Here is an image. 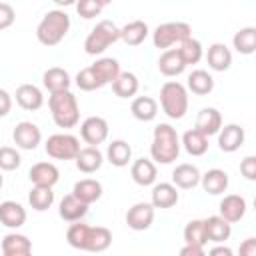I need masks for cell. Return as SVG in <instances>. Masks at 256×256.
I'll return each mask as SVG.
<instances>
[{"instance_id":"obj_30","label":"cell","mask_w":256,"mask_h":256,"mask_svg":"<svg viewBox=\"0 0 256 256\" xmlns=\"http://www.w3.org/2000/svg\"><path fill=\"white\" fill-rule=\"evenodd\" d=\"M58 214H60V218L66 220V222H80V220L88 214V206L82 204L80 200H76L72 194H68V196H64V198L60 200V204H58Z\"/></svg>"},{"instance_id":"obj_46","label":"cell","mask_w":256,"mask_h":256,"mask_svg":"<svg viewBox=\"0 0 256 256\" xmlns=\"http://www.w3.org/2000/svg\"><path fill=\"white\" fill-rule=\"evenodd\" d=\"M10 110H12V96L4 88H0V118L8 116Z\"/></svg>"},{"instance_id":"obj_40","label":"cell","mask_w":256,"mask_h":256,"mask_svg":"<svg viewBox=\"0 0 256 256\" xmlns=\"http://www.w3.org/2000/svg\"><path fill=\"white\" fill-rule=\"evenodd\" d=\"M184 244H194V246H206L208 238H206V230H204V220H190L184 226Z\"/></svg>"},{"instance_id":"obj_51","label":"cell","mask_w":256,"mask_h":256,"mask_svg":"<svg viewBox=\"0 0 256 256\" xmlns=\"http://www.w3.org/2000/svg\"><path fill=\"white\" fill-rule=\"evenodd\" d=\"M4 186V176H2V172H0V188Z\"/></svg>"},{"instance_id":"obj_9","label":"cell","mask_w":256,"mask_h":256,"mask_svg":"<svg viewBox=\"0 0 256 256\" xmlns=\"http://www.w3.org/2000/svg\"><path fill=\"white\" fill-rule=\"evenodd\" d=\"M108 122L102 116H88L82 124H80V138L88 144L98 148V144L106 142L108 138Z\"/></svg>"},{"instance_id":"obj_26","label":"cell","mask_w":256,"mask_h":256,"mask_svg":"<svg viewBox=\"0 0 256 256\" xmlns=\"http://www.w3.org/2000/svg\"><path fill=\"white\" fill-rule=\"evenodd\" d=\"M130 176L138 186H152L156 182V176H158L156 164L150 158H138L132 162Z\"/></svg>"},{"instance_id":"obj_25","label":"cell","mask_w":256,"mask_h":256,"mask_svg":"<svg viewBox=\"0 0 256 256\" xmlns=\"http://www.w3.org/2000/svg\"><path fill=\"white\" fill-rule=\"evenodd\" d=\"M206 62L214 72H224V70H228L232 66V52H230V48L226 44L214 42V44L208 46Z\"/></svg>"},{"instance_id":"obj_18","label":"cell","mask_w":256,"mask_h":256,"mask_svg":"<svg viewBox=\"0 0 256 256\" xmlns=\"http://www.w3.org/2000/svg\"><path fill=\"white\" fill-rule=\"evenodd\" d=\"M72 196L76 200H80L82 204L90 206V204H94V202H98L102 198V184L98 180H94V178H82V180H78L74 184Z\"/></svg>"},{"instance_id":"obj_17","label":"cell","mask_w":256,"mask_h":256,"mask_svg":"<svg viewBox=\"0 0 256 256\" xmlns=\"http://www.w3.org/2000/svg\"><path fill=\"white\" fill-rule=\"evenodd\" d=\"M220 128H222V114H220L216 108L208 106V108H202V110L198 112L194 130H198L200 134H204L206 138H210V136L218 134Z\"/></svg>"},{"instance_id":"obj_34","label":"cell","mask_w":256,"mask_h":256,"mask_svg":"<svg viewBox=\"0 0 256 256\" xmlns=\"http://www.w3.org/2000/svg\"><path fill=\"white\" fill-rule=\"evenodd\" d=\"M180 146L190 154V156H204L208 152V138L204 134H200L198 130H186L182 134V140H180Z\"/></svg>"},{"instance_id":"obj_42","label":"cell","mask_w":256,"mask_h":256,"mask_svg":"<svg viewBox=\"0 0 256 256\" xmlns=\"http://www.w3.org/2000/svg\"><path fill=\"white\" fill-rule=\"evenodd\" d=\"M106 0H80L76 2V12L84 18V20H90L94 16H98L104 8H106Z\"/></svg>"},{"instance_id":"obj_31","label":"cell","mask_w":256,"mask_h":256,"mask_svg":"<svg viewBox=\"0 0 256 256\" xmlns=\"http://www.w3.org/2000/svg\"><path fill=\"white\" fill-rule=\"evenodd\" d=\"M130 112L140 122H152L158 114V102L152 96H136L130 104Z\"/></svg>"},{"instance_id":"obj_20","label":"cell","mask_w":256,"mask_h":256,"mask_svg":"<svg viewBox=\"0 0 256 256\" xmlns=\"http://www.w3.org/2000/svg\"><path fill=\"white\" fill-rule=\"evenodd\" d=\"M74 162H76V168L82 174H94V172H98L102 168L104 154L94 146H86V148H80V152L74 158Z\"/></svg>"},{"instance_id":"obj_41","label":"cell","mask_w":256,"mask_h":256,"mask_svg":"<svg viewBox=\"0 0 256 256\" xmlns=\"http://www.w3.org/2000/svg\"><path fill=\"white\" fill-rule=\"evenodd\" d=\"M22 164L20 152L12 146H0V172H12Z\"/></svg>"},{"instance_id":"obj_4","label":"cell","mask_w":256,"mask_h":256,"mask_svg":"<svg viewBox=\"0 0 256 256\" xmlns=\"http://www.w3.org/2000/svg\"><path fill=\"white\" fill-rule=\"evenodd\" d=\"M48 108L58 128H74L80 122V106H78L76 96L70 90L50 94Z\"/></svg>"},{"instance_id":"obj_24","label":"cell","mask_w":256,"mask_h":256,"mask_svg":"<svg viewBox=\"0 0 256 256\" xmlns=\"http://www.w3.org/2000/svg\"><path fill=\"white\" fill-rule=\"evenodd\" d=\"M200 184L204 188V192L212 194V196H220L228 190V184H230V178L224 170L220 168H210L208 172H204L200 176Z\"/></svg>"},{"instance_id":"obj_39","label":"cell","mask_w":256,"mask_h":256,"mask_svg":"<svg viewBox=\"0 0 256 256\" xmlns=\"http://www.w3.org/2000/svg\"><path fill=\"white\" fill-rule=\"evenodd\" d=\"M176 50H178V54H180V58L184 60L186 66L198 64V62L202 60V56H204V48H202L200 40H196V38H188V40L182 42Z\"/></svg>"},{"instance_id":"obj_33","label":"cell","mask_w":256,"mask_h":256,"mask_svg":"<svg viewBox=\"0 0 256 256\" xmlns=\"http://www.w3.org/2000/svg\"><path fill=\"white\" fill-rule=\"evenodd\" d=\"M158 70L164 76H178V74H182L186 70V64L180 58L178 50L176 48H170V50H164L160 54V58H158Z\"/></svg>"},{"instance_id":"obj_45","label":"cell","mask_w":256,"mask_h":256,"mask_svg":"<svg viewBox=\"0 0 256 256\" xmlns=\"http://www.w3.org/2000/svg\"><path fill=\"white\" fill-rule=\"evenodd\" d=\"M240 172L246 180H256V156H246L242 162H240Z\"/></svg>"},{"instance_id":"obj_13","label":"cell","mask_w":256,"mask_h":256,"mask_svg":"<svg viewBox=\"0 0 256 256\" xmlns=\"http://www.w3.org/2000/svg\"><path fill=\"white\" fill-rule=\"evenodd\" d=\"M246 208H248V204L240 194H226L218 204V210H220L218 216L224 218L228 224H234L244 218Z\"/></svg>"},{"instance_id":"obj_23","label":"cell","mask_w":256,"mask_h":256,"mask_svg":"<svg viewBox=\"0 0 256 256\" xmlns=\"http://www.w3.org/2000/svg\"><path fill=\"white\" fill-rule=\"evenodd\" d=\"M42 84H44V88H46L50 94H56V92L70 90L72 78H70L68 70H64V68H60V66H52V68H48V70L42 74Z\"/></svg>"},{"instance_id":"obj_27","label":"cell","mask_w":256,"mask_h":256,"mask_svg":"<svg viewBox=\"0 0 256 256\" xmlns=\"http://www.w3.org/2000/svg\"><path fill=\"white\" fill-rule=\"evenodd\" d=\"M204 230H206L208 242L224 244L232 234V224H228L220 216H208V218H204Z\"/></svg>"},{"instance_id":"obj_48","label":"cell","mask_w":256,"mask_h":256,"mask_svg":"<svg viewBox=\"0 0 256 256\" xmlns=\"http://www.w3.org/2000/svg\"><path fill=\"white\" fill-rule=\"evenodd\" d=\"M178 256H206L204 246H194V244H184L178 252Z\"/></svg>"},{"instance_id":"obj_37","label":"cell","mask_w":256,"mask_h":256,"mask_svg":"<svg viewBox=\"0 0 256 256\" xmlns=\"http://www.w3.org/2000/svg\"><path fill=\"white\" fill-rule=\"evenodd\" d=\"M28 204L36 210V212H44L54 204V192L52 188H44V186H32V190L28 192Z\"/></svg>"},{"instance_id":"obj_14","label":"cell","mask_w":256,"mask_h":256,"mask_svg":"<svg viewBox=\"0 0 256 256\" xmlns=\"http://www.w3.org/2000/svg\"><path fill=\"white\" fill-rule=\"evenodd\" d=\"M244 138H246V134H244V128L240 124H226L218 132V148L222 152H228V154L236 152L242 148Z\"/></svg>"},{"instance_id":"obj_38","label":"cell","mask_w":256,"mask_h":256,"mask_svg":"<svg viewBox=\"0 0 256 256\" xmlns=\"http://www.w3.org/2000/svg\"><path fill=\"white\" fill-rule=\"evenodd\" d=\"M12 252H32V240L18 232L6 234L2 238V254H12Z\"/></svg>"},{"instance_id":"obj_6","label":"cell","mask_w":256,"mask_h":256,"mask_svg":"<svg viewBox=\"0 0 256 256\" xmlns=\"http://www.w3.org/2000/svg\"><path fill=\"white\" fill-rule=\"evenodd\" d=\"M188 38H192V26L188 22H164L158 24L152 32V44L162 52L178 48Z\"/></svg>"},{"instance_id":"obj_47","label":"cell","mask_w":256,"mask_h":256,"mask_svg":"<svg viewBox=\"0 0 256 256\" xmlns=\"http://www.w3.org/2000/svg\"><path fill=\"white\" fill-rule=\"evenodd\" d=\"M238 256H256V238H246L238 248Z\"/></svg>"},{"instance_id":"obj_7","label":"cell","mask_w":256,"mask_h":256,"mask_svg":"<svg viewBox=\"0 0 256 256\" xmlns=\"http://www.w3.org/2000/svg\"><path fill=\"white\" fill-rule=\"evenodd\" d=\"M118 40H120V28L112 20H100L88 32V36L84 40V50L90 56H98Z\"/></svg>"},{"instance_id":"obj_16","label":"cell","mask_w":256,"mask_h":256,"mask_svg":"<svg viewBox=\"0 0 256 256\" xmlns=\"http://www.w3.org/2000/svg\"><path fill=\"white\" fill-rule=\"evenodd\" d=\"M16 104L28 112L40 110L44 104V94L36 84H20L16 88Z\"/></svg>"},{"instance_id":"obj_8","label":"cell","mask_w":256,"mask_h":256,"mask_svg":"<svg viewBox=\"0 0 256 256\" xmlns=\"http://www.w3.org/2000/svg\"><path fill=\"white\" fill-rule=\"evenodd\" d=\"M44 150L54 160H74L80 152V140L74 134L58 132V134L48 136Z\"/></svg>"},{"instance_id":"obj_22","label":"cell","mask_w":256,"mask_h":256,"mask_svg":"<svg viewBox=\"0 0 256 256\" xmlns=\"http://www.w3.org/2000/svg\"><path fill=\"white\" fill-rule=\"evenodd\" d=\"M26 222V208L14 200H4L0 204V224L6 228H20Z\"/></svg>"},{"instance_id":"obj_36","label":"cell","mask_w":256,"mask_h":256,"mask_svg":"<svg viewBox=\"0 0 256 256\" xmlns=\"http://www.w3.org/2000/svg\"><path fill=\"white\" fill-rule=\"evenodd\" d=\"M232 44H234L236 52H240V54H244V56L254 54V50H256V28H254V26H244V28H240V30L234 34Z\"/></svg>"},{"instance_id":"obj_1","label":"cell","mask_w":256,"mask_h":256,"mask_svg":"<svg viewBox=\"0 0 256 256\" xmlns=\"http://www.w3.org/2000/svg\"><path fill=\"white\" fill-rule=\"evenodd\" d=\"M66 242L84 252H104L112 244V232L104 226H88L82 222H72L66 230Z\"/></svg>"},{"instance_id":"obj_12","label":"cell","mask_w":256,"mask_h":256,"mask_svg":"<svg viewBox=\"0 0 256 256\" xmlns=\"http://www.w3.org/2000/svg\"><path fill=\"white\" fill-rule=\"evenodd\" d=\"M28 178L34 186H44V188H54L60 180V170L52 162H36L28 170Z\"/></svg>"},{"instance_id":"obj_50","label":"cell","mask_w":256,"mask_h":256,"mask_svg":"<svg viewBox=\"0 0 256 256\" xmlns=\"http://www.w3.org/2000/svg\"><path fill=\"white\" fill-rule=\"evenodd\" d=\"M2 256H32V252H12V254H2Z\"/></svg>"},{"instance_id":"obj_35","label":"cell","mask_w":256,"mask_h":256,"mask_svg":"<svg viewBox=\"0 0 256 256\" xmlns=\"http://www.w3.org/2000/svg\"><path fill=\"white\" fill-rule=\"evenodd\" d=\"M138 88H140V82L134 72H120L118 78L112 82V92L118 98H132L136 96Z\"/></svg>"},{"instance_id":"obj_32","label":"cell","mask_w":256,"mask_h":256,"mask_svg":"<svg viewBox=\"0 0 256 256\" xmlns=\"http://www.w3.org/2000/svg\"><path fill=\"white\" fill-rule=\"evenodd\" d=\"M106 160L116 166V168H124L128 166V162L132 160V146L126 140H112L106 148Z\"/></svg>"},{"instance_id":"obj_28","label":"cell","mask_w":256,"mask_h":256,"mask_svg":"<svg viewBox=\"0 0 256 256\" xmlns=\"http://www.w3.org/2000/svg\"><path fill=\"white\" fill-rule=\"evenodd\" d=\"M150 34V28L144 20H132L120 28V40L128 46H140Z\"/></svg>"},{"instance_id":"obj_3","label":"cell","mask_w":256,"mask_h":256,"mask_svg":"<svg viewBox=\"0 0 256 256\" xmlns=\"http://www.w3.org/2000/svg\"><path fill=\"white\" fill-rule=\"evenodd\" d=\"M68 30H70V16L64 10L54 8V10H48L38 22L36 38L42 46H56L66 38Z\"/></svg>"},{"instance_id":"obj_43","label":"cell","mask_w":256,"mask_h":256,"mask_svg":"<svg viewBox=\"0 0 256 256\" xmlns=\"http://www.w3.org/2000/svg\"><path fill=\"white\" fill-rule=\"evenodd\" d=\"M74 82H76V86H78L80 90H84V92H92V90H98V88H100V84H98L94 72L90 70V66L82 68V70L76 74Z\"/></svg>"},{"instance_id":"obj_10","label":"cell","mask_w":256,"mask_h":256,"mask_svg":"<svg viewBox=\"0 0 256 256\" xmlns=\"http://www.w3.org/2000/svg\"><path fill=\"white\" fill-rule=\"evenodd\" d=\"M12 140L18 148L22 150H34L38 148V144L42 142V132L40 128L34 124V122H28V120H22L14 126L12 130Z\"/></svg>"},{"instance_id":"obj_2","label":"cell","mask_w":256,"mask_h":256,"mask_svg":"<svg viewBox=\"0 0 256 256\" xmlns=\"http://www.w3.org/2000/svg\"><path fill=\"white\" fill-rule=\"evenodd\" d=\"M180 136L174 126L162 122L154 128L150 144V160L158 164H172L180 156Z\"/></svg>"},{"instance_id":"obj_29","label":"cell","mask_w":256,"mask_h":256,"mask_svg":"<svg viewBox=\"0 0 256 256\" xmlns=\"http://www.w3.org/2000/svg\"><path fill=\"white\" fill-rule=\"evenodd\" d=\"M186 90H190L196 96H206L214 90V78L206 70H192L186 78Z\"/></svg>"},{"instance_id":"obj_5","label":"cell","mask_w":256,"mask_h":256,"mask_svg":"<svg viewBox=\"0 0 256 256\" xmlns=\"http://www.w3.org/2000/svg\"><path fill=\"white\" fill-rule=\"evenodd\" d=\"M160 106L162 112L172 118V120H180L186 116L188 112V90L184 84L176 82V80H168L162 84L160 88Z\"/></svg>"},{"instance_id":"obj_49","label":"cell","mask_w":256,"mask_h":256,"mask_svg":"<svg viewBox=\"0 0 256 256\" xmlns=\"http://www.w3.org/2000/svg\"><path fill=\"white\" fill-rule=\"evenodd\" d=\"M206 256H234V250L226 244H216L214 248H210V252Z\"/></svg>"},{"instance_id":"obj_21","label":"cell","mask_w":256,"mask_h":256,"mask_svg":"<svg viewBox=\"0 0 256 256\" xmlns=\"http://www.w3.org/2000/svg\"><path fill=\"white\" fill-rule=\"evenodd\" d=\"M200 176L202 174H200L198 166L184 162V164H178L172 170V184L176 188H180V190H190V188L200 184Z\"/></svg>"},{"instance_id":"obj_19","label":"cell","mask_w":256,"mask_h":256,"mask_svg":"<svg viewBox=\"0 0 256 256\" xmlns=\"http://www.w3.org/2000/svg\"><path fill=\"white\" fill-rule=\"evenodd\" d=\"M90 70L94 72V76H96L100 88L112 84V82L118 78V74L122 72L116 58H98L94 64H90Z\"/></svg>"},{"instance_id":"obj_44","label":"cell","mask_w":256,"mask_h":256,"mask_svg":"<svg viewBox=\"0 0 256 256\" xmlns=\"http://www.w3.org/2000/svg\"><path fill=\"white\" fill-rule=\"evenodd\" d=\"M16 20V12L12 8V4L8 2H0V30H6L14 24Z\"/></svg>"},{"instance_id":"obj_15","label":"cell","mask_w":256,"mask_h":256,"mask_svg":"<svg viewBox=\"0 0 256 256\" xmlns=\"http://www.w3.org/2000/svg\"><path fill=\"white\" fill-rule=\"evenodd\" d=\"M178 200H180V194L172 182H158L152 186L150 204L154 208H172L178 204Z\"/></svg>"},{"instance_id":"obj_11","label":"cell","mask_w":256,"mask_h":256,"mask_svg":"<svg viewBox=\"0 0 256 256\" xmlns=\"http://www.w3.org/2000/svg\"><path fill=\"white\" fill-rule=\"evenodd\" d=\"M154 206L150 202H136L134 206L128 208L126 212V224L128 228L136 230V232H142V230H148L154 222Z\"/></svg>"}]
</instances>
